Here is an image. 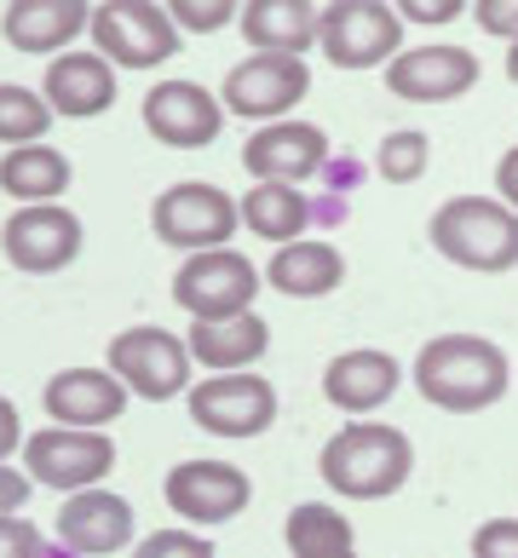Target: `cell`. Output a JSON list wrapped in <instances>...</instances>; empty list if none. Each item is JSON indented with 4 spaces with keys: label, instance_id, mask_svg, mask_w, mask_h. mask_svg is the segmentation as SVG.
Instances as JSON below:
<instances>
[{
    "label": "cell",
    "instance_id": "cell-1",
    "mask_svg": "<svg viewBox=\"0 0 518 558\" xmlns=\"http://www.w3.org/2000/svg\"><path fill=\"white\" fill-rule=\"evenodd\" d=\"M507 386H513V363L484 335H438L414 357V391L444 415H479V409L507 398Z\"/></svg>",
    "mask_w": 518,
    "mask_h": 558
},
{
    "label": "cell",
    "instance_id": "cell-2",
    "mask_svg": "<svg viewBox=\"0 0 518 558\" xmlns=\"http://www.w3.org/2000/svg\"><path fill=\"white\" fill-rule=\"evenodd\" d=\"M317 472L335 495H346V501H386V495H398L409 484L414 444L398 426L358 421V426H340L335 438L323 444Z\"/></svg>",
    "mask_w": 518,
    "mask_h": 558
},
{
    "label": "cell",
    "instance_id": "cell-3",
    "mask_svg": "<svg viewBox=\"0 0 518 558\" xmlns=\"http://www.w3.org/2000/svg\"><path fill=\"white\" fill-rule=\"evenodd\" d=\"M432 247L479 277H502L518 265V214L502 208L495 196H449L426 225Z\"/></svg>",
    "mask_w": 518,
    "mask_h": 558
},
{
    "label": "cell",
    "instance_id": "cell-4",
    "mask_svg": "<svg viewBox=\"0 0 518 558\" xmlns=\"http://www.w3.org/2000/svg\"><path fill=\"white\" fill-rule=\"evenodd\" d=\"M87 35L110 70H156L179 52V29L156 0H104L87 17Z\"/></svg>",
    "mask_w": 518,
    "mask_h": 558
},
{
    "label": "cell",
    "instance_id": "cell-5",
    "mask_svg": "<svg viewBox=\"0 0 518 558\" xmlns=\"http://www.w3.org/2000/svg\"><path fill=\"white\" fill-rule=\"evenodd\" d=\"M317 47L335 70H381L403 52V17L386 0H335L317 7Z\"/></svg>",
    "mask_w": 518,
    "mask_h": 558
},
{
    "label": "cell",
    "instance_id": "cell-6",
    "mask_svg": "<svg viewBox=\"0 0 518 558\" xmlns=\"http://www.w3.org/2000/svg\"><path fill=\"white\" fill-rule=\"evenodd\" d=\"M237 202L207 179H179L150 202V231L156 242L179 247V254H214L237 236Z\"/></svg>",
    "mask_w": 518,
    "mask_h": 558
},
{
    "label": "cell",
    "instance_id": "cell-7",
    "mask_svg": "<svg viewBox=\"0 0 518 558\" xmlns=\"http://www.w3.org/2000/svg\"><path fill=\"white\" fill-rule=\"evenodd\" d=\"M110 375L121 380L128 398H144V403H168L179 391H191V351H184L179 335L156 323H138V328H121L110 340Z\"/></svg>",
    "mask_w": 518,
    "mask_h": 558
},
{
    "label": "cell",
    "instance_id": "cell-8",
    "mask_svg": "<svg viewBox=\"0 0 518 558\" xmlns=\"http://www.w3.org/2000/svg\"><path fill=\"white\" fill-rule=\"evenodd\" d=\"M260 294V271L254 259L237 254V247H214V254H191L173 271V300L191 312V323H225L254 312Z\"/></svg>",
    "mask_w": 518,
    "mask_h": 558
},
{
    "label": "cell",
    "instance_id": "cell-9",
    "mask_svg": "<svg viewBox=\"0 0 518 558\" xmlns=\"http://www.w3.org/2000/svg\"><path fill=\"white\" fill-rule=\"evenodd\" d=\"M24 472L29 484L47 489H98L116 472V438L110 432H70V426H47L24 438Z\"/></svg>",
    "mask_w": 518,
    "mask_h": 558
},
{
    "label": "cell",
    "instance_id": "cell-10",
    "mask_svg": "<svg viewBox=\"0 0 518 558\" xmlns=\"http://www.w3.org/2000/svg\"><path fill=\"white\" fill-rule=\"evenodd\" d=\"M184 403H191V421L202 432H214V438H260V432H272L277 421V386L260 380L254 368L248 375H207V380H191L184 391Z\"/></svg>",
    "mask_w": 518,
    "mask_h": 558
},
{
    "label": "cell",
    "instance_id": "cell-11",
    "mask_svg": "<svg viewBox=\"0 0 518 558\" xmlns=\"http://www.w3.org/2000/svg\"><path fill=\"white\" fill-rule=\"evenodd\" d=\"M305 93H311L305 58L254 52V58H242V64H231V75H225V87H219V105H225V116L272 128V121H288V110H294Z\"/></svg>",
    "mask_w": 518,
    "mask_h": 558
},
{
    "label": "cell",
    "instance_id": "cell-12",
    "mask_svg": "<svg viewBox=\"0 0 518 558\" xmlns=\"http://www.w3.org/2000/svg\"><path fill=\"white\" fill-rule=\"evenodd\" d=\"M81 219L64 202H40V208H12V219L0 225V254H7L24 277H52L75 265L81 254Z\"/></svg>",
    "mask_w": 518,
    "mask_h": 558
},
{
    "label": "cell",
    "instance_id": "cell-13",
    "mask_svg": "<svg viewBox=\"0 0 518 558\" xmlns=\"http://www.w3.org/2000/svg\"><path fill=\"white\" fill-rule=\"evenodd\" d=\"M161 495H168V507L179 512L184 524H231L248 512V501H254V484H248V472L231 466V461H179L168 472V484H161Z\"/></svg>",
    "mask_w": 518,
    "mask_h": 558
},
{
    "label": "cell",
    "instance_id": "cell-14",
    "mask_svg": "<svg viewBox=\"0 0 518 558\" xmlns=\"http://www.w3.org/2000/svg\"><path fill=\"white\" fill-rule=\"evenodd\" d=\"M225 128V105L202 81H156L144 93V133L168 150H207Z\"/></svg>",
    "mask_w": 518,
    "mask_h": 558
},
{
    "label": "cell",
    "instance_id": "cell-15",
    "mask_svg": "<svg viewBox=\"0 0 518 558\" xmlns=\"http://www.w3.org/2000/svg\"><path fill=\"white\" fill-rule=\"evenodd\" d=\"M138 530V512L128 495L116 489H75L64 495V507H58V542L70 547V558H110L133 542Z\"/></svg>",
    "mask_w": 518,
    "mask_h": 558
},
{
    "label": "cell",
    "instance_id": "cell-16",
    "mask_svg": "<svg viewBox=\"0 0 518 558\" xmlns=\"http://www.w3.org/2000/svg\"><path fill=\"white\" fill-rule=\"evenodd\" d=\"M242 168L254 184H300L328 168V133L311 121H272L242 144Z\"/></svg>",
    "mask_w": 518,
    "mask_h": 558
},
{
    "label": "cell",
    "instance_id": "cell-17",
    "mask_svg": "<svg viewBox=\"0 0 518 558\" xmlns=\"http://www.w3.org/2000/svg\"><path fill=\"white\" fill-rule=\"evenodd\" d=\"M479 87V58L467 47H409L386 64V93L403 105H449Z\"/></svg>",
    "mask_w": 518,
    "mask_h": 558
},
{
    "label": "cell",
    "instance_id": "cell-18",
    "mask_svg": "<svg viewBox=\"0 0 518 558\" xmlns=\"http://www.w3.org/2000/svg\"><path fill=\"white\" fill-rule=\"evenodd\" d=\"M398 386H403L398 357L375 351V345H351L323 368V398L335 403L340 415H375L381 403L398 398Z\"/></svg>",
    "mask_w": 518,
    "mask_h": 558
},
{
    "label": "cell",
    "instance_id": "cell-19",
    "mask_svg": "<svg viewBox=\"0 0 518 558\" xmlns=\"http://www.w3.org/2000/svg\"><path fill=\"white\" fill-rule=\"evenodd\" d=\"M40 403H47L52 426L104 432L110 421H121V409H128V391H121V380L110 375V368H64V375L47 380Z\"/></svg>",
    "mask_w": 518,
    "mask_h": 558
},
{
    "label": "cell",
    "instance_id": "cell-20",
    "mask_svg": "<svg viewBox=\"0 0 518 558\" xmlns=\"http://www.w3.org/2000/svg\"><path fill=\"white\" fill-rule=\"evenodd\" d=\"M40 98H47L52 116L70 121H93L116 105V70L104 64L98 52H58L47 64V81H40Z\"/></svg>",
    "mask_w": 518,
    "mask_h": 558
},
{
    "label": "cell",
    "instance_id": "cell-21",
    "mask_svg": "<svg viewBox=\"0 0 518 558\" xmlns=\"http://www.w3.org/2000/svg\"><path fill=\"white\" fill-rule=\"evenodd\" d=\"M87 17H93L87 0H12V7L0 12V35L29 58H58V52L75 47V35L87 29Z\"/></svg>",
    "mask_w": 518,
    "mask_h": 558
},
{
    "label": "cell",
    "instance_id": "cell-22",
    "mask_svg": "<svg viewBox=\"0 0 518 558\" xmlns=\"http://www.w3.org/2000/svg\"><path fill=\"white\" fill-rule=\"evenodd\" d=\"M265 345H272V328H265L260 312H242L225 323H191V335H184L191 363H202L207 375H248L265 357Z\"/></svg>",
    "mask_w": 518,
    "mask_h": 558
},
{
    "label": "cell",
    "instance_id": "cell-23",
    "mask_svg": "<svg viewBox=\"0 0 518 558\" xmlns=\"http://www.w3.org/2000/svg\"><path fill=\"white\" fill-rule=\"evenodd\" d=\"M237 29L254 52L305 58L317 47V7L311 0H242Z\"/></svg>",
    "mask_w": 518,
    "mask_h": 558
},
{
    "label": "cell",
    "instance_id": "cell-24",
    "mask_svg": "<svg viewBox=\"0 0 518 558\" xmlns=\"http://www.w3.org/2000/svg\"><path fill=\"white\" fill-rule=\"evenodd\" d=\"M265 282L288 300H323L346 282V259L335 242H282L265 265Z\"/></svg>",
    "mask_w": 518,
    "mask_h": 558
},
{
    "label": "cell",
    "instance_id": "cell-25",
    "mask_svg": "<svg viewBox=\"0 0 518 558\" xmlns=\"http://www.w3.org/2000/svg\"><path fill=\"white\" fill-rule=\"evenodd\" d=\"M0 191L17 196V208H40L70 191V156L52 144H24V150L0 156Z\"/></svg>",
    "mask_w": 518,
    "mask_h": 558
},
{
    "label": "cell",
    "instance_id": "cell-26",
    "mask_svg": "<svg viewBox=\"0 0 518 558\" xmlns=\"http://www.w3.org/2000/svg\"><path fill=\"white\" fill-rule=\"evenodd\" d=\"M237 219L254 231L260 242H300L305 236V219H311V202L294 191V184H254L242 202H237Z\"/></svg>",
    "mask_w": 518,
    "mask_h": 558
},
{
    "label": "cell",
    "instance_id": "cell-27",
    "mask_svg": "<svg viewBox=\"0 0 518 558\" xmlns=\"http://www.w3.org/2000/svg\"><path fill=\"white\" fill-rule=\"evenodd\" d=\"M282 542L294 558H323V553H351V519L328 501H300L282 524Z\"/></svg>",
    "mask_w": 518,
    "mask_h": 558
},
{
    "label": "cell",
    "instance_id": "cell-28",
    "mask_svg": "<svg viewBox=\"0 0 518 558\" xmlns=\"http://www.w3.org/2000/svg\"><path fill=\"white\" fill-rule=\"evenodd\" d=\"M47 128H52V110L47 98L17 87V81H0V144L24 150V144H47Z\"/></svg>",
    "mask_w": 518,
    "mask_h": 558
},
{
    "label": "cell",
    "instance_id": "cell-29",
    "mask_svg": "<svg viewBox=\"0 0 518 558\" xmlns=\"http://www.w3.org/2000/svg\"><path fill=\"white\" fill-rule=\"evenodd\" d=\"M426 161H432V138L414 133V128H403V133H386V138H381L375 173H381L386 184H414V179L426 173Z\"/></svg>",
    "mask_w": 518,
    "mask_h": 558
},
{
    "label": "cell",
    "instance_id": "cell-30",
    "mask_svg": "<svg viewBox=\"0 0 518 558\" xmlns=\"http://www.w3.org/2000/svg\"><path fill=\"white\" fill-rule=\"evenodd\" d=\"M237 0H168V17H173V29L184 35H219V29H231L237 24Z\"/></svg>",
    "mask_w": 518,
    "mask_h": 558
},
{
    "label": "cell",
    "instance_id": "cell-31",
    "mask_svg": "<svg viewBox=\"0 0 518 558\" xmlns=\"http://www.w3.org/2000/svg\"><path fill=\"white\" fill-rule=\"evenodd\" d=\"M133 558H219V553L196 530H156V535H144V542L133 547Z\"/></svg>",
    "mask_w": 518,
    "mask_h": 558
},
{
    "label": "cell",
    "instance_id": "cell-32",
    "mask_svg": "<svg viewBox=\"0 0 518 558\" xmlns=\"http://www.w3.org/2000/svg\"><path fill=\"white\" fill-rule=\"evenodd\" d=\"M0 558H52V547L29 519H0Z\"/></svg>",
    "mask_w": 518,
    "mask_h": 558
},
{
    "label": "cell",
    "instance_id": "cell-33",
    "mask_svg": "<svg viewBox=\"0 0 518 558\" xmlns=\"http://www.w3.org/2000/svg\"><path fill=\"white\" fill-rule=\"evenodd\" d=\"M472 558H518V519H484L472 530Z\"/></svg>",
    "mask_w": 518,
    "mask_h": 558
},
{
    "label": "cell",
    "instance_id": "cell-34",
    "mask_svg": "<svg viewBox=\"0 0 518 558\" xmlns=\"http://www.w3.org/2000/svg\"><path fill=\"white\" fill-rule=\"evenodd\" d=\"M479 17L484 35H502V40H518V0H479V7H467Z\"/></svg>",
    "mask_w": 518,
    "mask_h": 558
},
{
    "label": "cell",
    "instance_id": "cell-35",
    "mask_svg": "<svg viewBox=\"0 0 518 558\" xmlns=\"http://www.w3.org/2000/svg\"><path fill=\"white\" fill-rule=\"evenodd\" d=\"M391 12L409 17V24H455L467 12V0H398Z\"/></svg>",
    "mask_w": 518,
    "mask_h": 558
},
{
    "label": "cell",
    "instance_id": "cell-36",
    "mask_svg": "<svg viewBox=\"0 0 518 558\" xmlns=\"http://www.w3.org/2000/svg\"><path fill=\"white\" fill-rule=\"evenodd\" d=\"M29 501V472L0 466V519H17V507Z\"/></svg>",
    "mask_w": 518,
    "mask_h": 558
},
{
    "label": "cell",
    "instance_id": "cell-37",
    "mask_svg": "<svg viewBox=\"0 0 518 558\" xmlns=\"http://www.w3.org/2000/svg\"><path fill=\"white\" fill-rule=\"evenodd\" d=\"M24 449V421H17L12 398H0V466H7V454Z\"/></svg>",
    "mask_w": 518,
    "mask_h": 558
},
{
    "label": "cell",
    "instance_id": "cell-38",
    "mask_svg": "<svg viewBox=\"0 0 518 558\" xmlns=\"http://www.w3.org/2000/svg\"><path fill=\"white\" fill-rule=\"evenodd\" d=\"M495 202L518 214V150L502 156V168H495Z\"/></svg>",
    "mask_w": 518,
    "mask_h": 558
},
{
    "label": "cell",
    "instance_id": "cell-39",
    "mask_svg": "<svg viewBox=\"0 0 518 558\" xmlns=\"http://www.w3.org/2000/svg\"><path fill=\"white\" fill-rule=\"evenodd\" d=\"M507 81L518 87V40H513V52H507Z\"/></svg>",
    "mask_w": 518,
    "mask_h": 558
},
{
    "label": "cell",
    "instance_id": "cell-40",
    "mask_svg": "<svg viewBox=\"0 0 518 558\" xmlns=\"http://www.w3.org/2000/svg\"><path fill=\"white\" fill-rule=\"evenodd\" d=\"M323 558H358V547H351V553H323Z\"/></svg>",
    "mask_w": 518,
    "mask_h": 558
}]
</instances>
